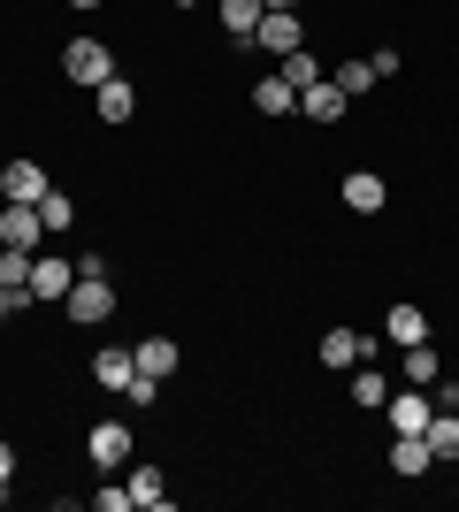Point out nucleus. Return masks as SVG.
I'll return each instance as SVG.
<instances>
[{"label": "nucleus", "instance_id": "nucleus-1", "mask_svg": "<svg viewBox=\"0 0 459 512\" xmlns=\"http://www.w3.org/2000/svg\"><path fill=\"white\" fill-rule=\"evenodd\" d=\"M62 77L92 92V85H108V77H115V54H108L100 39H69V46H62Z\"/></svg>", "mask_w": 459, "mask_h": 512}, {"label": "nucleus", "instance_id": "nucleus-2", "mask_svg": "<svg viewBox=\"0 0 459 512\" xmlns=\"http://www.w3.org/2000/svg\"><path fill=\"white\" fill-rule=\"evenodd\" d=\"M69 283H77V260H62V253H31V299H39V306H62V299H69Z\"/></svg>", "mask_w": 459, "mask_h": 512}, {"label": "nucleus", "instance_id": "nucleus-3", "mask_svg": "<svg viewBox=\"0 0 459 512\" xmlns=\"http://www.w3.org/2000/svg\"><path fill=\"white\" fill-rule=\"evenodd\" d=\"M69 321H108L115 314V291H108V268H92V276H77L69 283Z\"/></svg>", "mask_w": 459, "mask_h": 512}, {"label": "nucleus", "instance_id": "nucleus-4", "mask_svg": "<svg viewBox=\"0 0 459 512\" xmlns=\"http://www.w3.org/2000/svg\"><path fill=\"white\" fill-rule=\"evenodd\" d=\"M85 451H92V467H100V474L131 467V421H100V428L85 436Z\"/></svg>", "mask_w": 459, "mask_h": 512}, {"label": "nucleus", "instance_id": "nucleus-5", "mask_svg": "<svg viewBox=\"0 0 459 512\" xmlns=\"http://www.w3.org/2000/svg\"><path fill=\"white\" fill-rule=\"evenodd\" d=\"M0 245H23V253H39V245H46L39 207H16V199H0Z\"/></svg>", "mask_w": 459, "mask_h": 512}, {"label": "nucleus", "instance_id": "nucleus-6", "mask_svg": "<svg viewBox=\"0 0 459 512\" xmlns=\"http://www.w3.org/2000/svg\"><path fill=\"white\" fill-rule=\"evenodd\" d=\"M253 115H268V123H284V115H299V85H291L284 69H268L261 85H253Z\"/></svg>", "mask_w": 459, "mask_h": 512}, {"label": "nucleus", "instance_id": "nucleus-7", "mask_svg": "<svg viewBox=\"0 0 459 512\" xmlns=\"http://www.w3.org/2000/svg\"><path fill=\"white\" fill-rule=\"evenodd\" d=\"M46 192H54V184H46L39 161H8V169H0V199H16V207H39Z\"/></svg>", "mask_w": 459, "mask_h": 512}, {"label": "nucleus", "instance_id": "nucleus-8", "mask_svg": "<svg viewBox=\"0 0 459 512\" xmlns=\"http://www.w3.org/2000/svg\"><path fill=\"white\" fill-rule=\"evenodd\" d=\"M253 46L284 62L291 46H299V16H291V8H261V23H253Z\"/></svg>", "mask_w": 459, "mask_h": 512}, {"label": "nucleus", "instance_id": "nucleus-9", "mask_svg": "<svg viewBox=\"0 0 459 512\" xmlns=\"http://www.w3.org/2000/svg\"><path fill=\"white\" fill-rule=\"evenodd\" d=\"M383 413H391V428H398V436H421V428H429V413H437V398L406 383L398 398H383Z\"/></svg>", "mask_w": 459, "mask_h": 512}, {"label": "nucleus", "instance_id": "nucleus-10", "mask_svg": "<svg viewBox=\"0 0 459 512\" xmlns=\"http://www.w3.org/2000/svg\"><path fill=\"white\" fill-rule=\"evenodd\" d=\"M345 107H352V100H345L337 85H329V77L299 92V115H306V123H345Z\"/></svg>", "mask_w": 459, "mask_h": 512}, {"label": "nucleus", "instance_id": "nucleus-11", "mask_svg": "<svg viewBox=\"0 0 459 512\" xmlns=\"http://www.w3.org/2000/svg\"><path fill=\"white\" fill-rule=\"evenodd\" d=\"M92 107H100V123H131V115H138V85L108 77V85H92Z\"/></svg>", "mask_w": 459, "mask_h": 512}, {"label": "nucleus", "instance_id": "nucleus-12", "mask_svg": "<svg viewBox=\"0 0 459 512\" xmlns=\"http://www.w3.org/2000/svg\"><path fill=\"white\" fill-rule=\"evenodd\" d=\"M437 467V451H429V436H398L391 444V474H406V482H421V474Z\"/></svg>", "mask_w": 459, "mask_h": 512}, {"label": "nucleus", "instance_id": "nucleus-13", "mask_svg": "<svg viewBox=\"0 0 459 512\" xmlns=\"http://www.w3.org/2000/svg\"><path fill=\"white\" fill-rule=\"evenodd\" d=\"M383 337H391L398 352H406V344H429V314H421V306H391V314H383Z\"/></svg>", "mask_w": 459, "mask_h": 512}, {"label": "nucleus", "instance_id": "nucleus-14", "mask_svg": "<svg viewBox=\"0 0 459 512\" xmlns=\"http://www.w3.org/2000/svg\"><path fill=\"white\" fill-rule=\"evenodd\" d=\"M131 360H138V375L169 383V375H176V337H146V344H131Z\"/></svg>", "mask_w": 459, "mask_h": 512}, {"label": "nucleus", "instance_id": "nucleus-15", "mask_svg": "<svg viewBox=\"0 0 459 512\" xmlns=\"http://www.w3.org/2000/svg\"><path fill=\"white\" fill-rule=\"evenodd\" d=\"M123 490H131V505L169 512V474H161V467H131V482H123Z\"/></svg>", "mask_w": 459, "mask_h": 512}, {"label": "nucleus", "instance_id": "nucleus-16", "mask_svg": "<svg viewBox=\"0 0 459 512\" xmlns=\"http://www.w3.org/2000/svg\"><path fill=\"white\" fill-rule=\"evenodd\" d=\"M131 375H138V360H131V352H115V344L100 352V360H92V383H100V390H115V398L131 390Z\"/></svg>", "mask_w": 459, "mask_h": 512}, {"label": "nucleus", "instance_id": "nucleus-17", "mask_svg": "<svg viewBox=\"0 0 459 512\" xmlns=\"http://www.w3.org/2000/svg\"><path fill=\"white\" fill-rule=\"evenodd\" d=\"M368 360V337H360V329H329L322 337V367H360Z\"/></svg>", "mask_w": 459, "mask_h": 512}, {"label": "nucleus", "instance_id": "nucleus-18", "mask_svg": "<svg viewBox=\"0 0 459 512\" xmlns=\"http://www.w3.org/2000/svg\"><path fill=\"white\" fill-rule=\"evenodd\" d=\"M383 199H391V192H383V176H368V169L345 176V207L352 214H383Z\"/></svg>", "mask_w": 459, "mask_h": 512}, {"label": "nucleus", "instance_id": "nucleus-19", "mask_svg": "<svg viewBox=\"0 0 459 512\" xmlns=\"http://www.w3.org/2000/svg\"><path fill=\"white\" fill-rule=\"evenodd\" d=\"M421 436H429V451H437V459H459V406H437Z\"/></svg>", "mask_w": 459, "mask_h": 512}, {"label": "nucleus", "instance_id": "nucleus-20", "mask_svg": "<svg viewBox=\"0 0 459 512\" xmlns=\"http://www.w3.org/2000/svg\"><path fill=\"white\" fill-rule=\"evenodd\" d=\"M215 8H222V31L253 46V23H261V0H215Z\"/></svg>", "mask_w": 459, "mask_h": 512}, {"label": "nucleus", "instance_id": "nucleus-21", "mask_svg": "<svg viewBox=\"0 0 459 512\" xmlns=\"http://www.w3.org/2000/svg\"><path fill=\"white\" fill-rule=\"evenodd\" d=\"M39 222H46V237H62V230H69V222H77V199H69V192H62V184H54V192H46V199H39Z\"/></svg>", "mask_w": 459, "mask_h": 512}, {"label": "nucleus", "instance_id": "nucleus-22", "mask_svg": "<svg viewBox=\"0 0 459 512\" xmlns=\"http://www.w3.org/2000/svg\"><path fill=\"white\" fill-rule=\"evenodd\" d=\"M437 375H444V360H437V352H429V344H406V383H414V390H429Z\"/></svg>", "mask_w": 459, "mask_h": 512}, {"label": "nucleus", "instance_id": "nucleus-23", "mask_svg": "<svg viewBox=\"0 0 459 512\" xmlns=\"http://www.w3.org/2000/svg\"><path fill=\"white\" fill-rule=\"evenodd\" d=\"M276 69H284V77H291V85H299V92H306V85H322V77H329V69L314 62L306 46H291V54H284V62H276Z\"/></svg>", "mask_w": 459, "mask_h": 512}, {"label": "nucleus", "instance_id": "nucleus-24", "mask_svg": "<svg viewBox=\"0 0 459 512\" xmlns=\"http://www.w3.org/2000/svg\"><path fill=\"white\" fill-rule=\"evenodd\" d=\"M329 85L345 92V100H360V92H375V69L368 62H337V69H329Z\"/></svg>", "mask_w": 459, "mask_h": 512}, {"label": "nucleus", "instance_id": "nucleus-25", "mask_svg": "<svg viewBox=\"0 0 459 512\" xmlns=\"http://www.w3.org/2000/svg\"><path fill=\"white\" fill-rule=\"evenodd\" d=\"M352 398H360V406H383V398H391V383H383L375 367H352Z\"/></svg>", "mask_w": 459, "mask_h": 512}, {"label": "nucleus", "instance_id": "nucleus-26", "mask_svg": "<svg viewBox=\"0 0 459 512\" xmlns=\"http://www.w3.org/2000/svg\"><path fill=\"white\" fill-rule=\"evenodd\" d=\"M368 69H375V85H383V77H398V69H406V54H398V46H375Z\"/></svg>", "mask_w": 459, "mask_h": 512}, {"label": "nucleus", "instance_id": "nucleus-27", "mask_svg": "<svg viewBox=\"0 0 459 512\" xmlns=\"http://www.w3.org/2000/svg\"><path fill=\"white\" fill-rule=\"evenodd\" d=\"M23 306H39V299H31V283H0V314H23Z\"/></svg>", "mask_w": 459, "mask_h": 512}, {"label": "nucleus", "instance_id": "nucleus-28", "mask_svg": "<svg viewBox=\"0 0 459 512\" xmlns=\"http://www.w3.org/2000/svg\"><path fill=\"white\" fill-rule=\"evenodd\" d=\"M123 398H131V406H138V413H146V406H153V398H161V383H153V375H131V390H123Z\"/></svg>", "mask_w": 459, "mask_h": 512}, {"label": "nucleus", "instance_id": "nucleus-29", "mask_svg": "<svg viewBox=\"0 0 459 512\" xmlns=\"http://www.w3.org/2000/svg\"><path fill=\"white\" fill-rule=\"evenodd\" d=\"M123 505H131V490H115V482H108V490H92V512H123Z\"/></svg>", "mask_w": 459, "mask_h": 512}, {"label": "nucleus", "instance_id": "nucleus-30", "mask_svg": "<svg viewBox=\"0 0 459 512\" xmlns=\"http://www.w3.org/2000/svg\"><path fill=\"white\" fill-rule=\"evenodd\" d=\"M0 482H16V444H0Z\"/></svg>", "mask_w": 459, "mask_h": 512}, {"label": "nucleus", "instance_id": "nucleus-31", "mask_svg": "<svg viewBox=\"0 0 459 512\" xmlns=\"http://www.w3.org/2000/svg\"><path fill=\"white\" fill-rule=\"evenodd\" d=\"M69 8H108V0H69Z\"/></svg>", "mask_w": 459, "mask_h": 512}, {"label": "nucleus", "instance_id": "nucleus-32", "mask_svg": "<svg viewBox=\"0 0 459 512\" xmlns=\"http://www.w3.org/2000/svg\"><path fill=\"white\" fill-rule=\"evenodd\" d=\"M261 8H299V0H261Z\"/></svg>", "mask_w": 459, "mask_h": 512}, {"label": "nucleus", "instance_id": "nucleus-33", "mask_svg": "<svg viewBox=\"0 0 459 512\" xmlns=\"http://www.w3.org/2000/svg\"><path fill=\"white\" fill-rule=\"evenodd\" d=\"M169 8H184V0H169Z\"/></svg>", "mask_w": 459, "mask_h": 512}]
</instances>
